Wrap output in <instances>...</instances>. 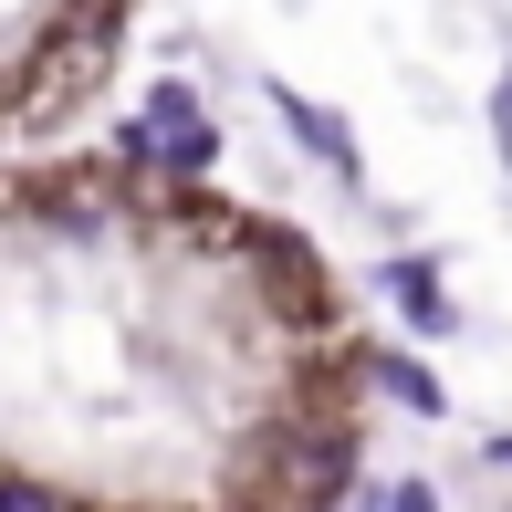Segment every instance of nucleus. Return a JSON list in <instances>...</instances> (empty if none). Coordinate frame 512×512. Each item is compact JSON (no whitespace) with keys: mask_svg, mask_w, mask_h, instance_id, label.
I'll return each mask as SVG.
<instances>
[{"mask_svg":"<svg viewBox=\"0 0 512 512\" xmlns=\"http://www.w3.org/2000/svg\"><path fill=\"white\" fill-rule=\"evenodd\" d=\"M377 293H387V304H398V314L418 324V335H450V324H460V314H450V293H439V272H429V262H387V283H377Z\"/></svg>","mask_w":512,"mask_h":512,"instance_id":"7ed1b4c3","label":"nucleus"},{"mask_svg":"<svg viewBox=\"0 0 512 512\" xmlns=\"http://www.w3.org/2000/svg\"><path fill=\"white\" fill-rule=\"evenodd\" d=\"M492 460H502V471H512V429H502V439H492Z\"/></svg>","mask_w":512,"mask_h":512,"instance_id":"423d86ee","label":"nucleus"},{"mask_svg":"<svg viewBox=\"0 0 512 512\" xmlns=\"http://www.w3.org/2000/svg\"><path fill=\"white\" fill-rule=\"evenodd\" d=\"M262 95L283 105V126L304 136V157H324V168H335V178H356V136H345L335 115H324V105H304V95H293V84H262Z\"/></svg>","mask_w":512,"mask_h":512,"instance_id":"f03ea898","label":"nucleus"},{"mask_svg":"<svg viewBox=\"0 0 512 512\" xmlns=\"http://www.w3.org/2000/svg\"><path fill=\"white\" fill-rule=\"evenodd\" d=\"M492 126H502V168H512V84H502V105H492Z\"/></svg>","mask_w":512,"mask_h":512,"instance_id":"39448f33","label":"nucleus"},{"mask_svg":"<svg viewBox=\"0 0 512 512\" xmlns=\"http://www.w3.org/2000/svg\"><path fill=\"white\" fill-rule=\"evenodd\" d=\"M126 147H136V157H157L168 178H199L209 157H220V136H209V115H199V105L168 84V95H157L147 115H136V136H126Z\"/></svg>","mask_w":512,"mask_h":512,"instance_id":"f257e3e1","label":"nucleus"},{"mask_svg":"<svg viewBox=\"0 0 512 512\" xmlns=\"http://www.w3.org/2000/svg\"><path fill=\"white\" fill-rule=\"evenodd\" d=\"M377 387H387V398H398V408L439 418V377H429V366H418V356H377Z\"/></svg>","mask_w":512,"mask_h":512,"instance_id":"20e7f679","label":"nucleus"}]
</instances>
